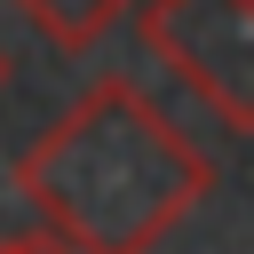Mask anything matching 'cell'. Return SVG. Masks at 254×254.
Segmentation results:
<instances>
[{
	"label": "cell",
	"instance_id": "cell-1",
	"mask_svg": "<svg viewBox=\"0 0 254 254\" xmlns=\"http://www.w3.org/2000/svg\"><path fill=\"white\" fill-rule=\"evenodd\" d=\"M16 198L87 254H151L214 198V159L135 79H95L16 159Z\"/></svg>",
	"mask_w": 254,
	"mask_h": 254
},
{
	"label": "cell",
	"instance_id": "cell-2",
	"mask_svg": "<svg viewBox=\"0 0 254 254\" xmlns=\"http://www.w3.org/2000/svg\"><path fill=\"white\" fill-rule=\"evenodd\" d=\"M135 24L198 103L254 135V0H143Z\"/></svg>",
	"mask_w": 254,
	"mask_h": 254
},
{
	"label": "cell",
	"instance_id": "cell-3",
	"mask_svg": "<svg viewBox=\"0 0 254 254\" xmlns=\"http://www.w3.org/2000/svg\"><path fill=\"white\" fill-rule=\"evenodd\" d=\"M135 0H16V16L56 48V56H87L111 24H127Z\"/></svg>",
	"mask_w": 254,
	"mask_h": 254
},
{
	"label": "cell",
	"instance_id": "cell-4",
	"mask_svg": "<svg viewBox=\"0 0 254 254\" xmlns=\"http://www.w3.org/2000/svg\"><path fill=\"white\" fill-rule=\"evenodd\" d=\"M0 254H87V246H71L64 230L40 222V230H24V238H0Z\"/></svg>",
	"mask_w": 254,
	"mask_h": 254
},
{
	"label": "cell",
	"instance_id": "cell-5",
	"mask_svg": "<svg viewBox=\"0 0 254 254\" xmlns=\"http://www.w3.org/2000/svg\"><path fill=\"white\" fill-rule=\"evenodd\" d=\"M8 71H16V64H8V48H0V87H8Z\"/></svg>",
	"mask_w": 254,
	"mask_h": 254
}]
</instances>
